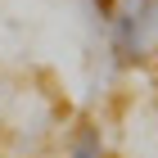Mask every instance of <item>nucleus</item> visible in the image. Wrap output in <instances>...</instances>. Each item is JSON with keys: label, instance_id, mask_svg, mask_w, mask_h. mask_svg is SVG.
I'll return each mask as SVG.
<instances>
[{"label": "nucleus", "instance_id": "nucleus-1", "mask_svg": "<svg viewBox=\"0 0 158 158\" xmlns=\"http://www.w3.org/2000/svg\"><path fill=\"white\" fill-rule=\"evenodd\" d=\"M145 14V5H127L122 14H113L109 23H113V50H118V59L122 63H131V59H140V18Z\"/></svg>", "mask_w": 158, "mask_h": 158}, {"label": "nucleus", "instance_id": "nucleus-2", "mask_svg": "<svg viewBox=\"0 0 158 158\" xmlns=\"http://www.w3.org/2000/svg\"><path fill=\"white\" fill-rule=\"evenodd\" d=\"M68 158H104V131H99L95 122H90V127H81V131L73 135Z\"/></svg>", "mask_w": 158, "mask_h": 158}]
</instances>
